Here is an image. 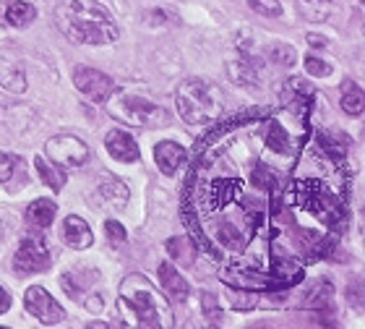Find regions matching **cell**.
<instances>
[{"label":"cell","mask_w":365,"mask_h":329,"mask_svg":"<svg viewBox=\"0 0 365 329\" xmlns=\"http://www.w3.org/2000/svg\"><path fill=\"white\" fill-rule=\"evenodd\" d=\"M308 102L284 100L279 113H256L206 138L188 181L185 220L225 280L240 288L289 285L274 253L272 220L282 188L305 149Z\"/></svg>","instance_id":"cell-1"},{"label":"cell","mask_w":365,"mask_h":329,"mask_svg":"<svg viewBox=\"0 0 365 329\" xmlns=\"http://www.w3.org/2000/svg\"><path fill=\"white\" fill-rule=\"evenodd\" d=\"M55 24L76 45H110L120 34L113 16L94 0H58Z\"/></svg>","instance_id":"cell-2"},{"label":"cell","mask_w":365,"mask_h":329,"mask_svg":"<svg viewBox=\"0 0 365 329\" xmlns=\"http://www.w3.org/2000/svg\"><path fill=\"white\" fill-rule=\"evenodd\" d=\"M118 314L123 327H173V311L144 275H128L120 283Z\"/></svg>","instance_id":"cell-3"},{"label":"cell","mask_w":365,"mask_h":329,"mask_svg":"<svg viewBox=\"0 0 365 329\" xmlns=\"http://www.w3.org/2000/svg\"><path fill=\"white\" fill-rule=\"evenodd\" d=\"M178 113L190 126H206L214 123L222 113L220 89L206 79H185L175 92Z\"/></svg>","instance_id":"cell-4"},{"label":"cell","mask_w":365,"mask_h":329,"mask_svg":"<svg viewBox=\"0 0 365 329\" xmlns=\"http://www.w3.org/2000/svg\"><path fill=\"white\" fill-rule=\"evenodd\" d=\"M110 113L118 121L128 123V126H138V128H162L170 123L168 110L133 92L110 94Z\"/></svg>","instance_id":"cell-5"},{"label":"cell","mask_w":365,"mask_h":329,"mask_svg":"<svg viewBox=\"0 0 365 329\" xmlns=\"http://www.w3.org/2000/svg\"><path fill=\"white\" fill-rule=\"evenodd\" d=\"M47 157L58 165V168H66V170H76L81 165L89 162V149L81 138L76 136H68V133H63V136H53L47 141Z\"/></svg>","instance_id":"cell-6"},{"label":"cell","mask_w":365,"mask_h":329,"mask_svg":"<svg viewBox=\"0 0 365 329\" xmlns=\"http://www.w3.org/2000/svg\"><path fill=\"white\" fill-rule=\"evenodd\" d=\"M53 264V253L47 251L45 241L39 236L24 238L19 251L14 256V269L19 275H34V272H45Z\"/></svg>","instance_id":"cell-7"},{"label":"cell","mask_w":365,"mask_h":329,"mask_svg":"<svg viewBox=\"0 0 365 329\" xmlns=\"http://www.w3.org/2000/svg\"><path fill=\"white\" fill-rule=\"evenodd\" d=\"M73 84H76L78 92L84 94V97H89L91 102H107L110 94L115 92L113 79L105 76V74L97 69H89V66H78V69L73 71Z\"/></svg>","instance_id":"cell-8"},{"label":"cell","mask_w":365,"mask_h":329,"mask_svg":"<svg viewBox=\"0 0 365 329\" xmlns=\"http://www.w3.org/2000/svg\"><path fill=\"white\" fill-rule=\"evenodd\" d=\"M24 306H26V311H29L31 316H37L39 322L50 324V327H53V324H61L63 319H66V311L61 308V303H58L45 288H39V285H34V288L26 290Z\"/></svg>","instance_id":"cell-9"},{"label":"cell","mask_w":365,"mask_h":329,"mask_svg":"<svg viewBox=\"0 0 365 329\" xmlns=\"http://www.w3.org/2000/svg\"><path fill=\"white\" fill-rule=\"evenodd\" d=\"M261 66L264 63L256 58V55H251V53H243L237 61H232L230 63V79L235 81V84H243V86H248V89H253V86H259V81H261Z\"/></svg>","instance_id":"cell-10"},{"label":"cell","mask_w":365,"mask_h":329,"mask_svg":"<svg viewBox=\"0 0 365 329\" xmlns=\"http://www.w3.org/2000/svg\"><path fill=\"white\" fill-rule=\"evenodd\" d=\"M105 144H107L110 157H115L118 162H138V157H141L136 138L130 136V133H125L123 128L110 131L105 136Z\"/></svg>","instance_id":"cell-11"},{"label":"cell","mask_w":365,"mask_h":329,"mask_svg":"<svg viewBox=\"0 0 365 329\" xmlns=\"http://www.w3.org/2000/svg\"><path fill=\"white\" fill-rule=\"evenodd\" d=\"M182 160H185V149L178 141H160L154 146V162L165 176H175Z\"/></svg>","instance_id":"cell-12"},{"label":"cell","mask_w":365,"mask_h":329,"mask_svg":"<svg viewBox=\"0 0 365 329\" xmlns=\"http://www.w3.org/2000/svg\"><path fill=\"white\" fill-rule=\"evenodd\" d=\"M63 238H66V243L78 248V251H81V248H89L91 241H94L91 228L86 225L84 217H78V215L66 217V222H63Z\"/></svg>","instance_id":"cell-13"},{"label":"cell","mask_w":365,"mask_h":329,"mask_svg":"<svg viewBox=\"0 0 365 329\" xmlns=\"http://www.w3.org/2000/svg\"><path fill=\"white\" fill-rule=\"evenodd\" d=\"M99 199L105 201L110 209H123L128 204V188L120 181H115V178H102V183H99Z\"/></svg>","instance_id":"cell-14"},{"label":"cell","mask_w":365,"mask_h":329,"mask_svg":"<svg viewBox=\"0 0 365 329\" xmlns=\"http://www.w3.org/2000/svg\"><path fill=\"white\" fill-rule=\"evenodd\" d=\"M55 212H58L55 201L37 199V201H31L29 207H26V220H29V225H34V228L45 230V228H50V225H53Z\"/></svg>","instance_id":"cell-15"},{"label":"cell","mask_w":365,"mask_h":329,"mask_svg":"<svg viewBox=\"0 0 365 329\" xmlns=\"http://www.w3.org/2000/svg\"><path fill=\"white\" fill-rule=\"evenodd\" d=\"M160 280H162V285L168 288V293L173 295V298H178V300L188 298V283L178 275V269L173 267L170 261H162L160 264Z\"/></svg>","instance_id":"cell-16"},{"label":"cell","mask_w":365,"mask_h":329,"mask_svg":"<svg viewBox=\"0 0 365 329\" xmlns=\"http://www.w3.org/2000/svg\"><path fill=\"white\" fill-rule=\"evenodd\" d=\"M37 19V8L26 3V0H11L6 8V21L11 26H26Z\"/></svg>","instance_id":"cell-17"},{"label":"cell","mask_w":365,"mask_h":329,"mask_svg":"<svg viewBox=\"0 0 365 329\" xmlns=\"http://www.w3.org/2000/svg\"><path fill=\"white\" fill-rule=\"evenodd\" d=\"M297 11L305 21L321 24L331 16V0H297Z\"/></svg>","instance_id":"cell-18"},{"label":"cell","mask_w":365,"mask_h":329,"mask_svg":"<svg viewBox=\"0 0 365 329\" xmlns=\"http://www.w3.org/2000/svg\"><path fill=\"white\" fill-rule=\"evenodd\" d=\"M0 86L8 89L14 94L26 92V76L19 66H11V63H0Z\"/></svg>","instance_id":"cell-19"},{"label":"cell","mask_w":365,"mask_h":329,"mask_svg":"<svg viewBox=\"0 0 365 329\" xmlns=\"http://www.w3.org/2000/svg\"><path fill=\"white\" fill-rule=\"evenodd\" d=\"M34 168H37V173H39V178L45 181L53 191H61L63 186H66V173L63 170H58V165H50V162H45L42 157H34Z\"/></svg>","instance_id":"cell-20"},{"label":"cell","mask_w":365,"mask_h":329,"mask_svg":"<svg viewBox=\"0 0 365 329\" xmlns=\"http://www.w3.org/2000/svg\"><path fill=\"white\" fill-rule=\"evenodd\" d=\"M342 108H344V113H350V115L363 113L365 94H363V89L355 84V81H344V86H342Z\"/></svg>","instance_id":"cell-21"},{"label":"cell","mask_w":365,"mask_h":329,"mask_svg":"<svg viewBox=\"0 0 365 329\" xmlns=\"http://www.w3.org/2000/svg\"><path fill=\"white\" fill-rule=\"evenodd\" d=\"M168 251L173 259H178L180 264H193V259H196V248H193V243H190L185 236H178V238H170L168 241Z\"/></svg>","instance_id":"cell-22"},{"label":"cell","mask_w":365,"mask_h":329,"mask_svg":"<svg viewBox=\"0 0 365 329\" xmlns=\"http://www.w3.org/2000/svg\"><path fill=\"white\" fill-rule=\"evenodd\" d=\"M97 280V272H86L84 277H78V272H66L63 275V288L71 293V298H81V293H84L86 283H94Z\"/></svg>","instance_id":"cell-23"},{"label":"cell","mask_w":365,"mask_h":329,"mask_svg":"<svg viewBox=\"0 0 365 329\" xmlns=\"http://www.w3.org/2000/svg\"><path fill=\"white\" fill-rule=\"evenodd\" d=\"M269 58H272L277 66H295V61H297L295 50H292V45H287V42H277V45L272 47Z\"/></svg>","instance_id":"cell-24"},{"label":"cell","mask_w":365,"mask_h":329,"mask_svg":"<svg viewBox=\"0 0 365 329\" xmlns=\"http://www.w3.org/2000/svg\"><path fill=\"white\" fill-rule=\"evenodd\" d=\"M329 300H331V285H329V283H319L311 290V298H305L303 303L308 308H313V306L321 308V306H327Z\"/></svg>","instance_id":"cell-25"},{"label":"cell","mask_w":365,"mask_h":329,"mask_svg":"<svg viewBox=\"0 0 365 329\" xmlns=\"http://www.w3.org/2000/svg\"><path fill=\"white\" fill-rule=\"evenodd\" d=\"M201 308H204V316L209 319V324H220L222 322L220 300L214 298L212 293H201Z\"/></svg>","instance_id":"cell-26"},{"label":"cell","mask_w":365,"mask_h":329,"mask_svg":"<svg viewBox=\"0 0 365 329\" xmlns=\"http://www.w3.org/2000/svg\"><path fill=\"white\" fill-rule=\"evenodd\" d=\"M251 3V8L256 11V14L261 16H279L282 14V3L279 0H248Z\"/></svg>","instance_id":"cell-27"},{"label":"cell","mask_w":365,"mask_h":329,"mask_svg":"<svg viewBox=\"0 0 365 329\" xmlns=\"http://www.w3.org/2000/svg\"><path fill=\"white\" fill-rule=\"evenodd\" d=\"M14 170H16V157L0 152V183H8L14 178Z\"/></svg>","instance_id":"cell-28"},{"label":"cell","mask_w":365,"mask_h":329,"mask_svg":"<svg viewBox=\"0 0 365 329\" xmlns=\"http://www.w3.org/2000/svg\"><path fill=\"white\" fill-rule=\"evenodd\" d=\"M305 71L311 74V76H329L331 74V66L324 61H319V58H305Z\"/></svg>","instance_id":"cell-29"},{"label":"cell","mask_w":365,"mask_h":329,"mask_svg":"<svg viewBox=\"0 0 365 329\" xmlns=\"http://www.w3.org/2000/svg\"><path fill=\"white\" fill-rule=\"evenodd\" d=\"M105 230H107V238H110L113 243H123V241H125V228H123L120 222L107 220L105 222Z\"/></svg>","instance_id":"cell-30"},{"label":"cell","mask_w":365,"mask_h":329,"mask_svg":"<svg viewBox=\"0 0 365 329\" xmlns=\"http://www.w3.org/2000/svg\"><path fill=\"white\" fill-rule=\"evenodd\" d=\"M256 300H259V298H256L253 293H235V295H232V306L248 311V308L256 306Z\"/></svg>","instance_id":"cell-31"},{"label":"cell","mask_w":365,"mask_h":329,"mask_svg":"<svg viewBox=\"0 0 365 329\" xmlns=\"http://www.w3.org/2000/svg\"><path fill=\"white\" fill-rule=\"evenodd\" d=\"M8 308H11V295H8V293L0 288V314H6Z\"/></svg>","instance_id":"cell-32"},{"label":"cell","mask_w":365,"mask_h":329,"mask_svg":"<svg viewBox=\"0 0 365 329\" xmlns=\"http://www.w3.org/2000/svg\"><path fill=\"white\" fill-rule=\"evenodd\" d=\"M86 308H89L91 314H97V311H102V298H99V295L89 298V300H86Z\"/></svg>","instance_id":"cell-33"},{"label":"cell","mask_w":365,"mask_h":329,"mask_svg":"<svg viewBox=\"0 0 365 329\" xmlns=\"http://www.w3.org/2000/svg\"><path fill=\"white\" fill-rule=\"evenodd\" d=\"M308 42H311L316 50H321V47H327V39L319 37V34H308Z\"/></svg>","instance_id":"cell-34"},{"label":"cell","mask_w":365,"mask_h":329,"mask_svg":"<svg viewBox=\"0 0 365 329\" xmlns=\"http://www.w3.org/2000/svg\"><path fill=\"white\" fill-rule=\"evenodd\" d=\"M94 327L102 329V327H107V324H102V322H91V324H89V329H94Z\"/></svg>","instance_id":"cell-35"}]
</instances>
